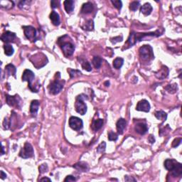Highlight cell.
<instances>
[{
    "instance_id": "26",
    "label": "cell",
    "mask_w": 182,
    "mask_h": 182,
    "mask_svg": "<svg viewBox=\"0 0 182 182\" xmlns=\"http://www.w3.org/2000/svg\"><path fill=\"white\" fill-rule=\"evenodd\" d=\"M4 54H6L8 56H11L14 54V50L13 46L10 44H5L4 46Z\"/></svg>"
},
{
    "instance_id": "18",
    "label": "cell",
    "mask_w": 182,
    "mask_h": 182,
    "mask_svg": "<svg viewBox=\"0 0 182 182\" xmlns=\"http://www.w3.org/2000/svg\"><path fill=\"white\" fill-rule=\"evenodd\" d=\"M140 12L141 13H142L143 14L148 16L152 12V7H151V4L149 3H146V4H144L143 6H142L140 8Z\"/></svg>"
},
{
    "instance_id": "48",
    "label": "cell",
    "mask_w": 182,
    "mask_h": 182,
    "mask_svg": "<svg viewBox=\"0 0 182 182\" xmlns=\"http://www.w3.org/2000/svg\"><path fill=\"white\" fill-rule=\"evenodd\" d=\"M4 154V148L2 145V146H1V155H3Z\"/></svg>"
},
{
    "instance_id": "9",
    "label": "cell",
    "mask_w": 182,
    "mask_h": 182,
    "mask_svg": "<svg viewBox=\"0 0 182 182\" xmlns=\"http://www.w3.org/2000/svg\"><path fill=\"white\" fill-rule=\"evenodd\" d=\"M6 101H7V104L10 106L16 107H20L21 99L18 95L11 96V95H6Z\"/></svg>"
},
{
    "instance_id": "6",
    "label": "cell",
    "mask_w": 182,
    "mask_h": 182,
    "mask_svg": "<svg viewBox=\"0 0 182 182\" xmlns=\"http://www.w3.org/2000/svg\"><path fill=\"white\" fill-rule=\"evenodd\" d=\"M62 51L66 57L73 55L75 51V46L69 41H63L62 43H59Z\"/></svg>"
},
{
    "instance_id": "10",
    "label": "cell",
    "mask_w": 182,
    "mask_h": 182,
    "mask_svg": "<svg viewBox=\"0 0 182 182\" xmlns=\"http://www.w3.org/2000/svg\"><path fill=\"white\" fill-rule=\"evenodd\" d=\"M23 29H24V34L26 39L31 41L34 40L36 36V30L34 27L31 26H23Z\"/></svg>"
},
{
    "instance_id": "25",
    "label": "cell",
    "mask_w": 182,
    "mask_h": 182,
    "mask_svg": "<svg viewBox=\"0 0 182 182\" xmlns=\"http://www.w3.org/2000/svg\"><path fill=\"white\" fill-rule=\"evenodd\" d=\"M103 122H103V119L95 120H94L93 122H92V129H93L95 131H98V130H99L100 129L103 127Z\"/></svg>"
},
{
    "instance_id": "8",
    "label": "cell",
    "mask_w": 182,
    "mask_h": 182,
    "mask_svg": "<svg viewBox=\"0 0 182 182\" xmlns=\"http://www.w3.org/2000/svg\"><path fill=\"white\" fill-rule=\"evenodd\" d=\"M35 78V75L31 70H25L23 73L22 80L23 81H27L29 83V87L30 90L32 89V82Z\"/></svg>"
},
{
    "instance_id": "38",
    "label": "cell",
    "mask_w": 182,
    "mask_h": 182,
    "mask_svg": "<svg viewBox=\"0 0 182 182\" xmlns=\"http://www.w3.org/2000/svg\"><path fill=\"white\" fill-rule=\"evenodd\" d=\"M39 172L41 174H43V173L46 172L48 171V166H47L46 164H41L39 168Z\"/></svg>"
},
{
    "instance_id": "47",
    "label": "cell",
    "mask_w": 182,
    "mask_h": 182,
    "mask_svg": "<svg viewBox=\"0 0 182 182\" xmlns=\"http://www.w3.org/2000/svg\"><path fill=\"white\" fill-rule=\"evenodd\" d=\"M41 181H51V180L50 179L47 178V177H44V178H42L40 179Z\"/></svg>"
},
{
    "instance_id": "28",
    "label": "cell",
    "mask_w": 182,
    "mask_h": 182,
    "mask_svg": "<svg viewBox=\"0 0 182 182\" xmlns=\"http://www.w3.org/2000/svg\"><path fill=\"white\" fill-rule=\"evenodd\" d=\"M103 63V59L99 56H94L93 59H92V64L95 66V68L98 69V68H101V65Z\"/></svg>"
},
{
    "instance_id": "49",
    "label": "cell",
    "mask_w": 182,
    "mask_h": 182,
    "mask_svg": "<svg viewBox=\"0 0 182 182\" xmlns=\"http://www.w3.org/2000/svg\"><path fill=\"white\" fill-rule=\"evenodd\" d=\"M105 85H106V86H109V85H110V83H109L108 81H106L105 83Z\"/></svg>"
},
{
    "instance_id": "43",
    "label": "cell",
    "mask_w": 182,
    "mask_h": 182,
    "mask_svg": "<svg viewBox=\"0 0 182 182\" xmlns=\"http://www.w3.org/2000/svg\"><path fill=\"white\" fill-rule=\"evenodd\" d=\"M58 4H59L58 1H55V0H53V1H51V7H52L53 9L57 8Z\"/></svg>"
},
{
    "instance_id": "46",
    "label": "cell",
    "mask_w": 182,
    "mask_h": 182,
    "mask_svg": "<svg viewBox=\"0 0 182 182\" xmlns=\"http://www.w3.org/2000/svg\"><path fill=\"white\" fill-rule=\"evenodd\" d=\"M1 178L2 179L7 178V174H6L3 171H1Z\"/></svg>"
},
{
    "instance_id": "7",
    "label": "cell",
    "mask_w": 182,
    "mask_h": 182,
    "mask_svg": "<svg viewBox=\"0 0 182 182\" xmlns=\"http://www.w3.org/2000/svg\"><path fill=\"white\" fill-rule=\"evenodd\" d=\"M69 126L73 130L79 131L80 130L83 128V120L80 118L77 117H71L69 119Z\"/></svg>"
},
{
    "instance_id": "3",
    "label": "cell",
    "mask_w": 182,
    "mask_h": 182,
    "mask_svg": "<svg viewBox=\"0 0 182 182\" xmlns=\"http://www.w3.org/2000/svg\"><path fill=\"white\" fill-rule=\"evenodd\" d=\"M59 78H60V74H59L57 79L54 80L49 86L50 92L52 93L53 95H57L63 88L65 81L64 80H59Z\"/></svg>"
},
{
    "instance_id": "30",
    "label": "cell",
    "mask_w": 182,
    "mask_h": 182,
    "mask_svg": "<svg viewBox=\"0 0 182 182\" xmlns=\"http://www.w3.org/2000/svg\"><path fill=\"white\" fill-rule=\"evenodd\" d=\"M83 29L86 30V31H92L94 29V22L93 21L91 20H88V22H86V24H85L84 26H83Z\"/></svg>"
},
{
    "instance_id": "24",
    "label": "cell",
    "mask_w": 182,
    "mask_h": 182,
    "mask_svg": "<svg viewBox=\"0 0 182 182\" xmlns=\"http://www.w3.org/2000/svg\"><path fill=\"white\" fill-rule=\"evenodd\" d=\"M5 71L9 75H13L14 77H16V69L13 64H8L6 66Z\"/></svg>"
},
{
    "instance_id": "36",
    "label": "cell",
    "mask_w": 182,
    "mask_h": 182,
    "mask_svg": "<svg viewBox=\"0 0 182 182\" xmlns=\"http://www.w3.org/2000/svg\"><path fill=\"white\" fill-rule=\"evenodd\" d=\"M105 148H106V143L105 142H103L101 145L98 146V149H97V151L100 154H102V153L104 152L105 151Z\"/></svg>"
},
{
    "instance_id": "23",
    "label": "cell",
    "mask_w": 182,
    "mask_h": 182,
    "mask_svg": "<svg viewBox=\"0 0 182 182\" xmlns=\"http://www.w3.org/2000/svg\"><path fill=\"white\" fill-rule=\"evenodd\" d=\"M73 167L75 168V169H76L78 171H86L88 170V164L83 162H80L75 164L73 166Z\"/></svg>"
},
{
    "instance_id": "5",
    "label": "cell",
    "mask_w": 182,
    "mask_h": 182,
    "mask_svg": "<svg viewBox=\"0 0 182 182\" xmlns=\"http://www.w3.org/2000/svg\"><path fill=\"white\" fill-rule=\"evenodd\" d=\"M34 149L32 145L29 142H26L24 147L21 149L19 156L23 159L31 158L34 156Z\"/></svg>"
},
{
    "instance_id": "15",
    "label": "cell",
    "mask_w": 182,
    "mask_h": 182,
    "mask_svg": "<svg viewBox=\"0 0 182 182\" xmlns=\"http://www.w3.org/2000/svg\"><path fill=\"white\" fill-rule=\"evenodd\" d=\"M126 125H127V122L125 119L123 118H120L119 120L117 122L116 124V127L117 130V132L119 134H122L124 132V130H125Z\"/></svg>"
},
{
    "instance_id": "35",
    "label": "cell",
    "mask_w": 182,
    "mask_h": 182,
    "mask_svg": "<svg viewBox=\"0 0 182 182\" xmlns=\"http://www.w3.org/2000/svg\"><path fill=\"white\" fill-rule=\"evenodd\" d=\"M139 6V1H132L130 4V9L133 12H135Z\"/></svg>"
},
{
    "instance_id": "14",
    "label": "cell",
    "mask_w": 182,
    "mask_h": 182,
    "mask_svg": "<svg viewBox=\"0 0 182 182\" xmlns=\"http://www.w3.org/2000/svg\"><path fill=\"white\" fill-rule=\"evenodd\" d=\"M134 130H135L138 134L143 135V134H146L147 132L148 127L144 122H138L134 126Z\"/></svg>"
},
{
    "instance_id": "31",
    "label": "cell",
    "mask_w": 182,
    "mask_h": 182,
    "mask_svg": "<svg viewBox=\"0 0 182 182\" xmlns=\"http://www.w3.org/2000/svg\"><path fill=\"white\" fill-rule=\"evenodd\" d=\"M165 89H166L169 93H174V92H177L178 87H177V84H170L168 85V86L165 88Z\"/></svg>"
},
{
    "instance_id": "1",
    "label": "cell",
    "mask_w": 182,
    "mask_h": 182,
    "mask_svg": "<svg viewBox=\"0 0 182 182\" xmlns=\"http://www.w3.org/2000/svg\"><path fill=\"white\" fill-rule=\"evenodd\" d=\"M164 29H158L154 32L149 33H135L132 32L129 36L127 41L126 42L125 46H128V47L132 46L136 42L142 41L151 40V39L155 37H158L163 34ZM127 47V48H128Z\"/></svg>"
},
{
    "instance_id": "11",
    "label": "cell",
    "mask_w": 182,
    "mask_h": 182,
    "mask_svg": "<svg viewBox=\"0 0 182 182\" xmlns=\"http://www.w3.org/2000/svg\"><path fill=\"white\" fill-rule=\"evenodd\" d=\"M136 110L138 111L145 112L148 113L150 110V104L146 100H142L137 103L136 107Z\"/></svg>"
},
{
    "instance_id": "22",
    "label": "cell",
    "mask_w": 182,
    "mask_h": 182,
    "mask_svg": "<svg viewBox=\"0 0 182 182\" xmlns=\"http://www.w3.org/2000/svg\"><path fill=\"white\" fill-rule=\"evenodd\" d=\"M171 171V174L174 177H180L182 175V165L181 163H178L175 168Z\"/></svg>"
},
{
    "instance_id": "42",
    "label": "cell",
    "mask_w": 182,
    "mask_h": 182,
    "mask_svg": "<svg viewBox=\"0 0 182 182\" xmlns=\"http://www.w3.org/2000/svg\"><path fill=\"white\" fill-rule=\"evenodd\" d=\"M76 181V179L71 175L67 176V177H66V178L64 179V181H66V182H67V181Z\"/></svg>"
},
{
    "instance_id": "32",
    "label": "cell",
    "mask_w": 182,
    "mask_h": 182,
    "mask_svg": "<svg viewBox=\"0 0 182 182\" xmlns=\"http://www.w3.org/2000/svg\"><path fill=\"white\" fill-rule=\"evenodd\" d=\"M68 71L69 72L71 78H75V77L80 75V74H81V72L80 71H78V70H73L71 69V68H68Z\"/></svg>"
},
{
    "instance_id": "40",
    "label": "cell",
    "mask_w": 182,
    "mask_h": 182,
    "mask_svg": "<svg viewBox=\"0 0 182 182\" xmlns=\"http://www.w3.org/2000/svg\"><path fill=\"white\" fill-rule=\"evenodd\" d=\"M10 125H11V122L9 121V120L7 118H5L4 120V122H3V125H4V128L6 129V130H8L10 128Z\"/></svg>"
},
{
    "instance_id": "33",
    "label": "cell",
    "mask_w": 182,
    "mask_h": 182,
    "mask_svg": "<svg viewBox=\"0 0 182 182\" xmlns=\"http://www.w3.org/2000/svg\"><path fill=\"white\" fill-rule=\"evenodd\" d=\"M112 4H113L114 7H115V8H117V10H120L121 8H122V3L121 1H119V0H112L111 1Z\"/></svg>"
},
{
    "instance_id": "29",
    "label": "cell",
    "mask_w": 182,
    "mask_h": 182,
    "mask_svg": "<svg viewBox=\"0 0 182 182\" xmlns=\"http://www.w3.org/2000/svg\"><path fill=\"white\" fill-rule=\"evenodd\" d=\"M156 117L157 118L158 120H161L162 121H165L167 118V114L166 113H164V111L162 110H160V111H157L154 114Z\"/></svg>"
},
{
    "instance_id": "39",
    "label": "cell",
    "mask_w": 182,
    "mask_h": 182,
    "mask_svg": "<svg viewBox=\"0 0 182 182\" xmlns=\"http://www.w3.org/2000/svg\"><path fill=\"white\" fill-rule=\"evenodd\" d=\"M181 141H182L181 138H176V139H174V140L173 141V142H172L173 147H178L179 145L181 144Z\"/></svg>"
},
{
    "instance_id": "16",
    "label": "cell",
    "mask_w": 182,
    "mask_h": 182,
    "mask_svg": "<svg viewBox=\"0 0 182 182\" xmlns=\"http://www.w3.org/2000/svg\"><path fill=\"white\" fill-rule=\"evenodd\" d=\"M179 162H176L174 159H166L164 162V167L168 171H172L177 166Z\"/></svg>"
},
{
    "instance_id": "44",
    "label": "cell",
    "mask_w": 182,
    "mask_h": 182,
    "mask_svg": "<svg viewBox=\"0 0 182 182\" xmlns=\"http://www.w3.org/2000/svg\"><path fill=\"white\" fill-rule=\"evenodd\" d=\"M125 180L126 181H136L135 179L132 177H129V176H125Z\"/></svg>"
},
{
    "instance_id": "41",
    "label": "cell",
    "mask_w": 182,
    "mask_h": 182,
    "mask_svg": "<svg viewBox=\"0 0 182 182\" xmlns=\"http://www.w3.org/2000/svg\"><path fill=\"white\" fill-rule=\"evenodd\" d=\"M122 39H123V38H122V36H117V37H115V38H113V39H111V41L113 42V43H117V42L122 41Z\"/></svg>"
},
{
    "instance_id": "12",
    "label": "cell",
    "mask_w": 182,
    "mask_h": 182,
    "mask_svg": "<svg viewBox=\"0 0 182 182\" xmlns=\"http://www.w3.org/2000/svg\"><path fill=\"white\" fill-rule=\"evenodd\" d=\"M15 39H16V34H15V33L11 32V31H9L4 32L1 36V41L4 42H6V43L13 42Z\"/></svg>"
},
{
    "instance_id": "2",
    "label": "cell",
    "mask_w": 182,
    "mask_h": 182,
    "mask_svg": "<svg viewBox=\"0 0 182 182\" xmlns=\"http://www.w3.org/2000/svg\"><path fill=\"white\" fill-rule=\"evenodd\" d=\"M139 56L141 60L145 62H149L154 58L153 49L149 45H144L139 50Z\"/></svg>"
},
{
    "instance_id": "4",
    "label": "cell",
    "mask_w": 182,
    "mask_h": 182,
    "mask_svg": "<svg viewBox=\"0 0 182 182\" xmlns=\"http://www.w3.org/2000/svg\"><path fill=\"white\" fill-rule=\"evenodd\" d=\"M82 96H83V95H80L76 98L75 107L77 113L83 115L87 112V105L84 102V98H83Z\"/></svg>"
},
{
    "instance_id": "20",
    "label": "cell",
    "mask_w": 182,
    "mask_h": 182,
    "mask_svg": "<svg viewBox=\"0 0 182 182\" xmlns=\"http://www.w3.org/2000/svg\"><path fill=\"white\" fill-rule=\"evenodd\" d=\"M50 19H51V22H52L54 25L58 26L60 24V16H59L58 14L55 11L51 12V14H50Z\"/></svg>"
},
{
    "instance_id": "17",
    "label": "cell",
    "mask_w": 182,
    "mask_h": 182,
    "mask_svg": "<svg viewBox=\"0 0 182 182\" xmlns=\"http://www.w3.org/2000/svg\"><path fill=\"white\" fill-rule=\"evenodd\" d=\"M94 10V7L92 5V3L90 2H86L85 4H83V7H82L81 9V12L83 14H90Z\"/></svg>"
},
{
    "instance_id": "45",
    "label": "cell",
    "mask_w": 182,
    "mask_h": 182,
    "mask_svg": "<svg viewBox=\"0 0 182 182\" xmlns=\"http://www.w3.org/2000/svg\"><path fill=\"white\" fill-rule=\"evenodd\" d=\"M148 140H149V142L151 144L154 143V142H155V139H154V136H152V135H150L149 136Z\"/></svg>"
},
{
    "instance_id": "19",
    "label": "cell",
    "mask_w": 182,
    "mask_h": 182,
    "mask_svg": "<svg viewBox=\"0 0 182 182\" xmlns=\"http://www.w3.org/2000/svg\"><path fill=\"white\" fill-rule=\"evenodd\" d=\"M39 105L40 103L38 101L35 100V101H33L31 103V106H30V112H31V115L33 116H36V114H37L38 110H39Z\"/></svg>"
},
{
    "instance_id": "27",
    "label": "cell",
    "mask_w": 182,
    "mask_h": 182,
    "mask_svg": "<svg viewBox=\"0 0 182 182\" xmlns=\"http://www.w3.org/2000/svg\"><path fill=\"white\" fill-rule=\"evenodd\" d=\"M124 63V60L122 58H117L113 61V67L116 69H120Z\"/></svg>"
},
{
    "instance_id": "13",
    "label": "cell",
    "mask_w": 182,
    "mask_h": 182,
    "mask_svg": "<svg viewBox=\"0 0 182 182\" xmlns=\"http://www.w3.org/2000/svg\"><path fill=\"white\" fill-rule=\"evenodd\" d=\"M169 72V68L165 66H162V68L157 72L155 73V76L158 79H164V78H166L168 76Z\"/></svg>"
},
{
    "instance_id": "37",
    "label": "cell",
    "mask_w": 182,
    "mask_h": 182,
    "mask_svg": "<svg viewBox=\"0 0 182 182\" xmlns=\"http://www.w3.org/2000/svg\"><path fill=\"white\" fill-rule=\"evenodd\" d=\"M118 139L117 134L113 132H110L108 134V139L110 141H116Z\"/></svg>"
},
{
    "instance_id": "34",
    "label": "cell",
    "mask_w": 182,
    "mask_h": 182,
    "mask_svg": "<svg viewBox=\"0 0 182 182\" xmlns=\"http://www.w3.org/2000/svg\"><path fill=\"white\" fill-rule=\"evenodd\" d=\"M82 67H83V69L88 71V72H90V71H92V66H91L90 63H89L88 61L83 62V63H82Z\"/></svg>"
},
{
    "instance_id": "21",
    "label": "cell",
    "mask_w": 182,
    "mask_h": 182,
    "mask_svg": "<svg viewBox=\"0 0 182 182\" xmlns=\"http://www.w3.org/2000/svg\"><path fill=\"white\" fill-rule=\"evenodd\" d=\"M64 8L67 13H71L74 10V1L73 0H66L63 3Z\"/></svg>"
}]
</instances>
